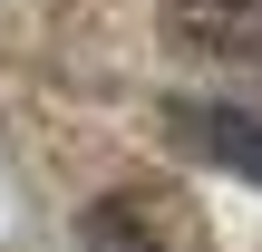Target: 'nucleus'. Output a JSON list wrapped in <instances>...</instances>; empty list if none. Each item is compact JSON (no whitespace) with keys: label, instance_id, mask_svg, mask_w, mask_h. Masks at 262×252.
<instances>
[{"label":"nucleus","instance_id":"obj_1","mask_svg":"<svg viewBox=\"0 0 262 252\" xmlns=\"http://www.w3.org/2000/svg\"><path fill=\"white\" fill-rule=\"evenodd\" d=\"M165 39L185 58L262 68V0H165Z\"/></svg>","mask_w":262,"mask_h":252},{"label":"nucleus","instance_id":"obj_2","mask_svg":"<svg viewBox=\"0 0 262 252\" xmlns=\"http://www.w3.org/2000/svg\"><path fill=\"white\" fill-rule=\"evenodd\" d=\"M78 252H194V233L165 214V194H97L78 214Z\"/></svg>","mask_w":262,"mask_h":252},{"label":"nucleus","instance_id":"obj_3","mask_svg":"<svg viewBox=\"0 0 262 252\" xmlns=\"http://www.w3.org/2000/svg\"><path fill=\"white\" fill-rule=\"evenodd\" d=\"M165 126H175L185 155H204V165L262 185V107H194V97H185V107H165Z\"/></svg>","mask_w":262,"mask_h":252}]
</instances>
